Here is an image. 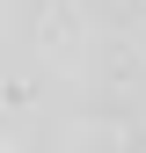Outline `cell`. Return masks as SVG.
I'll return each instance as SVG.
<instances>
[{
    "mask_svg": "<svg viewBox=\"0 0 146 153\" xmlns=\"http://www.w3.org/2000/svg\"><path fill=\"white\" fill-rule=\"evenodd\" d=\"M0 153H146V0H0Z\"/></svg>",
    "mask_w": 146,
    "mask_h": 153,
    "instance_id": "obj_1",
    "label": "cell"
}]
</instances>
